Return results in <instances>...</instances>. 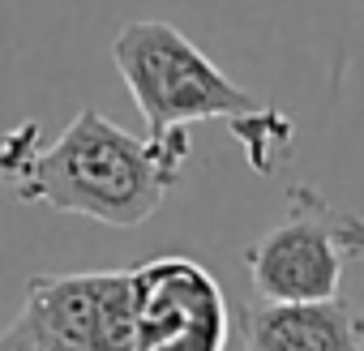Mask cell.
Listing matches in <instances>:
<instances>
[{"mask_svg": "<svg viewBox=\"0 0 364 351\" xmlns=\"http://www.w3.org/2000/svg\"><path fill=\"white\" fill-rule=\"evenodd\" d=\"M133 279V351H223L232 334L219 279L193 257H154Z\"/></svg>", "mask_w": 364, "mask_h": 351, "instance_id": "277c9868", "label": "cell"}, {"mask_svg": "<svg viewBox=\"0 0 364 351\" xmlns=\"http://www.w3.org/2000/svg\"><path fill=\"white\" fill-rule=\"evenodd\" d=\"M189 154V129L133 137L99 107H82L48 146L39 141V120L0 137V185L26 206L82 215L103 227H141L180 185Z\"/></svg>", "mask_w": 364, "mask_h": 351, "instance_id": "6da1fadb", "label": "cell"}, {"mask_svg": "<svg viewBox=\"0 0 364 351\" xmlns=\"http://www.w3.org/2000/svg\"><path fill=\"white\" fill-rule=\"evenodd\" d=\"M112 60L146 120V137H167L198 120H223L228 129H240L266 107L257 94L236 86L185 31L159 18L120 26L112 39Z\"/></svg>", "mask_w": 364, "mask_h": 351, "instance_id": "7a4b0ae2", "label": "cell"}, {"mask_svg": "<svg viewBox=\"0 0 364 351\" xmlns=\"http://www.w3.org/2000/svg\"><path fill=\"white\" fill-rule=\"evenodd\" d=\"M240 325L245 351H364V313L347 296L317 304L253 300L245 304Z\"/></svg>", "mask_w": 364, "mask_h": 351, "instance_id": "8992f818", "label": "cell"}, {"mask_svg": "<svg viewBox=\"0 0 364 351\" xmlns=\"http://www.w3.org/2000/svg\"><path fill=\"white\" fill-rule=\"evenodd\" d=\"M0 351H52V347H48V342L31 330V321L18 313L5 330H0Z\"/></svg>", "mask_w": 364, "mask_h": 351, "instance_id": "52a82bcc", "label": "cell"}, {"mask_svg": "<svg viewBox=\"0 0 364 351\" xmlns=\"http://www.w3.org/2000/svg\"><path fill=\"white\" fill-rule=\"evenodd\" d=\"M364 257V219L313 185L287 189V215L245 249V270L266 304H317L343 296V270Z\"/></svg>", "mask_w": 364, "mask_h": 351, "instance_id": "3957f363", "label": "cell"}, {"mask_svg": "<svg viewBox=\"0 0 364 351\" xmlns=\"http://www.w3.org/2000/svg\"><path fill=\"white\" fill-rule=\"evenodd\" d=\"M22 317L52 351H133V279L129 270L35 274Z\"/></svg>", "mask_w": 364, "mask_h": 351, "instance_id": "5b68a950", "label": "cell"}]
</instances>
